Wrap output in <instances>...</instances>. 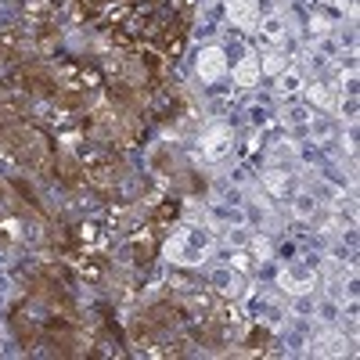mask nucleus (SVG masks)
Returning a JSON list of instances; mask_svg holds the SVG:
<instances>
[{
  "instance_id": "14",
  "label": "nucleus",
  "mask_w": 360,
  "mask_h": 360,
  "mask_svg": "<svg viewBox=\"0 0 360 360\" xmlns=\"http://www.w3.org/2000/svg\"><path fill=\"white\" fill-rule=\"evenodd\" d=\"M249 249H252L256 259H270V242L266 238H249Z\"/></svg>"
},
{
  "instance_id": "4",
  "label": "nucleus",
  "mask_w": 360,
  "mask_h": 360,
  "mask_svg": "<svg viewBox=\"0 0 360 360\" xmlns=\"http://www.w3.org/2000/svg\"><path fill=\"white\" fill-rule=\"evenodd\" d=\"M231 144H234V134H231L227 127H213V130L202 137V159L217 162V159L231 155Z\"/></svg>"
},
{
  "instance_id": "9",
  "label": "nucleus",
  "mask_w": 360,
  "mask_h": 360,
  "mask_svg": "<svg viewBox=\"0 0 360 360\" xmlns=\"http://www.w3.org/2000/svg\"><path fill=\"white\" fill-rule=\"evenodd\" d=\"M307 86V79H303V72H299L295 65H288V69H281L278 72V90H281V94H299V90H303Z\"/></svg>"
},
{
  "instance_id": "13",
  "label": "nucleus",
  "mask_w": 360,
  "mask_h": 360,
  "mask_svg": "<svg viewBox=\"0 0 360 360\" xmlns=\"http://www.w3.org/2000/svg\"><path fill=\"white\" fill-rule=\"evenodd\" d=\"M281 69H288V62H285L281 54H263V58H259V72H270V76H278Z\"/></svg>"
},
{
  "instance_id": "6",
  "label": "nucleus",
  "mask_w": 360,
  "mask_h": 360,
  "mask_svg": "<svg viewBox=\"0 0 360 360\" xmlns=\"http://www.w3.org/2000/svg\"><path fill=\"white\" fill-rule=\"evenodd\" d=\"M263 188H266L270 195L285 198V195L292 191V173H288V169H281V166H270V169L263 173Z\"/></svg>"
},
{
  "instance_id": "5",
  "label": "nucleus",
  "mask_w": 360,
  "mask_h": 360,
  "mask_svg": "<svg viewBox=\"0 0 360 360\" xmlns=\"http://www.w3.org/2000/svg\"><path fill=\"white\" fill-rule=\"evenodd\" d=\"M227 18L242 29H256L259 22V0H227Z\"/></svg>"
},
{
  "instance_id": "10",
  "label": "nucleus",
  "mask_w": 360,
  "mask_h": 360,
  "mask_svg": "<svg viewBox=\"0 0 360 360\" xmlns=\"http://www.w3.org/2000/svg\"><path fill=\"white\" fill-rule=\"evenodd\" d=\"M256 25H259V37H263V40H270V44L285 40V18H281V15H266V18H259Z\"/></svg>"
},
{
  "instance_id": "2",
  "label": "nucleus",
  "mask_w": 360,
  "mask_h": 360,
  "mask_svg": "<svg viewBox=\"0 0 360 360\" xmlns=\"http://www.w3.org/2000/svg\"><path fill=\"white\" fill-rule=\"evenodd\" d=\"M278 285H281L288 295H310V292L317 288V274H314L307 263H292L288 270H281Z\"/></svg>"
},
{
  "instance_id": "7",
  "label": "nucleus",
  "mask_w": 360,
  "mask_h": 360,
  "mask_svg": "<svg viewBox=\"0 0 360 360\" xmlns=\"http://www.w3.org/2000/svg\"><path fill=\"white\" fill-rule=\"evenodd\" d=\"M231 76H234V83H238V86H256V83H259V76H263V72H259V58H252V54H249V58H242V62H238V65L231 69Z\"/></svg>"
},
{
  "instance_id": "11",
  "label": "nucleus",
  "mask_w": 360,
  "mask_h": 360,
  "mask_svg": "<svg viewBox=\"0 0 360 360\" xmlns=\"http://www.w3.org/2000/svg\"><path fill=\"white\" fill-rule=\"evenodd\" d=\"M303 90H307L310 105H317V108H335V94H332V90H328L324 83H307Z\"/></svg>"
},
{
  "instance_id": "18",
  "label": "nucleus",
  "mask_w": 360,
  "mask_h": 360,
  "mask_svg": "<svg viewBox=\"0 0 360 360\" xmlns=\"http://www.w3.org/2000/svg\"><path fill=\"white\" fill-rule=\"evenodd\" d=\"M339 4H342V8H346V11H349V15H353V11H356V0H339Z\"/></svg>"
},
{
  "instance_id": "17",
  "label": "nucleus",
  "mask_w": 360,
  "mask_h": 360,
  "mask_svg": "<svg viewBox=\"0 0 360 360\" xmlns=\"http://www.w3.org/2000/svg\"><path fill=\"white\" fill-rule=\"evenodd\" d=\"M231 263H234V270H245V266H249V256L238 252V256H231Z\"/></svg>"
},
{
  "instance_id": "8",
  "label": "nucleus",
  "mask_w": 360,
  "mask_h": 360,
  "mask_svg": "<svg viewBox=\"0 0 360 360\" xmlns=\"http://www.w3.org/2000/svg\"><path fill=\"white\" fill-rule=\"evenodd\" d=\"M292 213H295L299 220H317V217H321V202H317L314 195H307V191H299V195L292 198Z\"/></svg>"
},
{
  "instance_id": "15",
  "label": "nucleus",
  "mask_w": 360,
  "mask_h": 360,
  "mask_svg": "<svg viewBox=\"0 0 360 360\" xmlns=\"http://www.w3.org/2000/svg\"><path fill=\"white\" fill-rule=\"evenodd\" d=\"M217 285H224L220 292H227V295H234V292H238V278H234V274H231V278H227V274H220V278H217Z\"/></svg>"
},
{
  "instance_id": "12",
  "label": "nucleus",
  "mask_w": 360,
  "mask_h": 360,
  "mask_svg": "<svg viewBox=\"0 0 360 360\" xmlns=\"http://www.w3.org/2000/svg\"><path fill=\"white\" fill-rule=\"evenodd\" d=\"M317 353H324V356H339V353H346V335H324V339L317 342Z\"/></svg>"
},
{
  "instance_id": "3",
  "label": "nucleus",
  "mask_w": 360,
  "mask_h": 360,
  "mask_svg": "<svg viewBox=\"0 0 360 360\" xmlns=\"http://www.w3.org/2000/svg\"><path fill=\"white\" fill-rule=\"evenodd\" d=\"M195 69H198V76H202L205 83H217V79L227 72V54H224V47H205V51L198 54Z\"/></svg>"
},
{
  "instance_id": "16",
  "label": "nucleus",
  "mask_w": 360,
  "mask_h": 360,
  "mask_svg": "<svg viewBox=\"0 0 360 360\" xmlns=\"http://www.w3.org/2000/svg\"><path fill=\"white\" fill-rule=\"evenodd\" d=\"M314 137H317V141H328V137H332V134H328V127L321 123V119H317V123H314Z\"/></svg>"
},
{
  "instance_id": "1",
  "label": "nucleus",
  "mask_w": 360,
  "mask_h": 360,
  "mask_svg": "<svg viewBox=\"0 0 360 360\" xmlns=\"http://www.w3.org/2000/svg\"><path fill=\"white\" fill-rule=\"evenodd\" d=\"M213 245H217V234L209 231V227H184L173 242L166 245V256L173 259V263H184V266H195V263H202L209 252H213Z\"/></svg>"
}]
</instances>
